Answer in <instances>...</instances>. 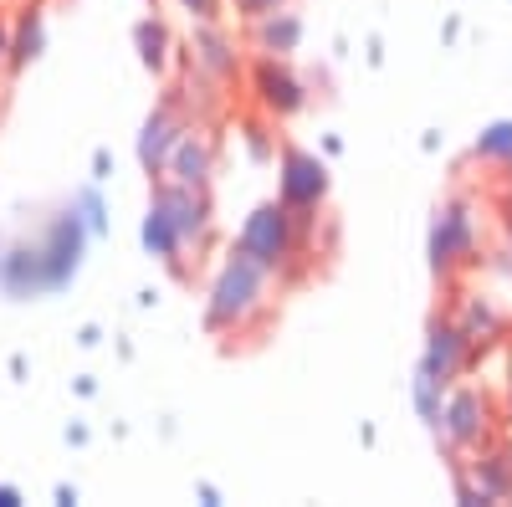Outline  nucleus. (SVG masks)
<instances>
[{
  "label": "nucleus",
  "mask_w": 512,
  "mask_h": 507,
  "mask_svg": "<svg viewBox=\"0 0 512 507\" xmlns=\"http://www.w3.org/2000/svg\"><path fill=\"white\" fill-rule=\"evenodd\" d=\"M82 231H88L82 216H57L52 231L36 246H16L11 257L0 262V287H6L11 298H36V292L67 287L77 262H82Z\"/></svg>",
  "instance_id": "obj_1"
},
{
  "label": "nucleus",
  "mask_w": 512,
  "mask_h": 507,
  "mask_svg": "<svg viewBox=\"0 0 512 507\" xmlns=\"http://www.w3.org/2000/svg\"><path fill=\"white\" fill-rule=\"evenodd\" d=\"M267 287H272V272L236 246L226 257V267H221V277H216V287H210V313H205L210 333L251 328L256 318L267 313Z\"/></svg>",
  "instance_id": "obj_2"
},
{
  "label": "nucleus",
  "mask_w": 512,
  "mask_h": 507,
  "mask_svg": "<svg viewBox=\"0 0 512 507\" xmlns=\"http://www.w3.org/2000/svg\"><path fill=\"white\" fill-rule=\"evenodd\" d=\"M303 221H313V216H297V210L277 195V200H267L256 216L241 226V251L246 257H256L272 277H282V272H292V262L303 257Z\"/></svg>",
  "instance_id": "obj_3"
},
{
  "label": "nucleus",
  "mask_w": 512,
  "mask_h": 507,
  "mask_svg": "<svg viewBox=\"0 0 512 507\" xmlns=\"http://www.w3.org/2000/svg\"><path fill=\"white\" fill-rule=\"evenodd\" d=\"M482 262V231H477V205L466 195H451L436 210L431 226V272L436 277H456V267Z\"/></svg>",
  "instance_id": "obj_4"
},
{
  "label": "nucleus",
  "mask_w": 512,
  "mask_h": 507,
  "mask_svg": "<svg viewBox=\"0 0 512 507\" xmlns=\"http://www.w3.org/2000/svg\"><path fill=\"white\" fill-rule=\"evenodd\" d=\"M492 420H497V415H492V395L477 390V385H466V390H456V395L446 400L441 436H446L451 451H482V446L497 436Z\"/></svg>",
  "instance_id": "obj_5"
},
{
  "label": "nucleus",
  "mask_w": 512,
  "mask_h": 507,
  "mask_svg": "<svg viewBox=\"0 0 512 507\" xmlns=\"http://www.w3.org/2000/svg\"><path fill=\"white\" fill-rule=\"evenodd\" d=\"M154 205L164 210L169 221H175V236H180V251H190V246H205V236H210V205H205V195L195 190V185H164L159 195H154Z\"/></svg>",
  "instance_id": "obj_6"
},
{
  "label": "nucleus",
  "mask_w": 512,
  "mask_h": 507,
  "mask_svg": "<svg viewBox=\"0 0 512 507\" xmlns=\"http://www.w3.org/2000/svg\"><path fill=\"white\" fill-rule=\"evenodd\" d=\"M472 344H466V333L456 318H436L431 323V344H425V359H420V374L436 379V385H451V379L472 364Z\"/></svg>",
  "instance_id": "obj_7"
},
{
  "label": "nucleus",
  "mask_w": 512,
  "mask_h": 507,
  "mask_svg": "<svg viewBox=\"0 0 512 507\" xmlns=\"http://www.w3.org/2000/svg\"><path fill=\"white\" fill-rule=\"evenodd\" d=\"M328 195V175H323V164L303 149H287L282 154V200L297 210V216H313V210L323 205Z\"/></svg>",
  "instance_id": "obj_8"
},
{
  "label": "nucleus",
  "mask_w": 512,
  "mask_h": 507,
  "mask_svg": "<svg viewBox=\"0 0 512 507\" xmlns=\"http://www.w3.org/2000/svg\"><path fill=\"white\" fill-rule=\"evenodd\" d=\"M251 82H256V103H262L272 118H292L297 108L308 103L303 82H297L287 67H277V62H262V67L251 72Z\"/></svg>",
  "instance_id": "obj_9"
},
{
  "label": "nucleus",
  "mask_w": 512,
  "mask_h": 507,
  "mask_svg": "<svg viewBox=\"0 0 512 507\" xmlns=\"http://www.w3.org/2000/svg\"><path fill=\"white\" fill-rule=\"evenodd\" d=\"M180 118H175V108H159L149 123H144V139H139V159H144V169L149 175H159V169H169V154H175V144H180Z\"/></svg>",
  "instance_id": "obj_10"
},
{
  "label": "nucleus",
  "mask_w": 512,
  "mask_h": 507,
  "mask_svg": "<svg viewBox=\"0 0 512 507\" xmlns=\"http://www.w3.org/2000/svg\"><path fill=\"white\" fill-rule=\"evenodd\" d=\"M210 164H216V149H210V139H205V134H180L175 154H169V175H175L180 185L205 190V180H210Z\"/></svg>",
  "instance_id": "obj_11"
},
{
  "label": "nucleus",
  "mask_w": 512,
  "mask_h": 507,
  "mask_svg": "<svg viewBox=\"0 0 512 507\" xmlns=\"http://www.w3.org/2000/svg\"><path fill=\"white\" fill-rule=\"evenodd\" d=\"M190 52H195V67H200V72H210L216 82H231V77L241 72V57H236V47H231L226 36H216V31H195Z\"/></svg>",
  "instance_id": "obj_12"
},
{
  "label": "nucleus",
  "mask_w": 512,
  "mask_h": 507,
  "mask_svg": "<svg viewBox=\"0 0 512 507\" xmlns=\"http://www.w3.org/2000/svg\"><path fill=\"white\" fill-rule=\"evenodd\" d=\"M456 323H461V333H466V344H472V349L497 344V333H502V313L487 298H466L461 313H456Z\"/></svg>",
  "instance_id": "obj_13"
},
{
  "label": "nucleus",
  "mask_w": 512,
  "mask_h": 507,
  "mask_svg": "<svg viewBox=\"0 0 512 507\" xmlns=\"http://www.w3.org/2000/svg\"><path fill=\"white\" fill-rule=\"evenodd\" d=\"M297 36H303V21H297L292 11H272V16H262V31H256L262 52H272V57L292 52V47H297Z\"/></svg>",
  "instance_id": "obj_14"
},
{
  "label": "nucleus",
  "mask_w": 512,
  "mask_h": 507,
  "mask_svg": "<svg viewBox=\"0 0 512 507\" xmlns=\"http://www.w3.org/2000/svg\"><path fill=\"white\" fill-rule=\"evenodd\" d=\"M144 246L154 251L159 262H180V236H175V221H169L159 205H149V221H144Z\"/></svg>",
  "instance_id": "obj_15"
},
{
  "label": "nucleus",
  "mask_w": 512,
  "mask_h": 507,
  "mask_svg": "<svg viewBox=\"0 0 512 507\" xmlns=\"http://www.w3.org/2000/svg\"><path fill=\"white\" fill-rule=\"evenodd\" d=\"M446 385H436V379H415V410H420V420H425V426H431V431H441V415H446V395H441Z\"/></svg>",
  "instance_id": "obj_16"
},
{
  "label": "nucleus",
  "mask_w": 512,
  "mask_h": 507,
  "mask_svg": "<svg viewBox=\"0 0 512 507\" xmlns=\"http://www.w3.org/2000/svg\"><path fill=\"white\" fill-rule=\"evenodd\" d=\"M477 159L512 169V123H497V129H487V134L477 139Z\"/></svg>",
  "instance_id": "obj_17"
},
{
  "label": "nucleus",
  "mask_w": 512,
  "mask_h": 507,
  "mask_svg": "<svg viewBox=\"0 0 512 507\" xmlns=\"http://www.w3.org/2000/svg\"><path fill=\"white\" fill-rule=\"evenodd\" d=\"M139 47H144V67H164V52H169V36H164V26H154V21H144L139 26Z\"/></svg>",
  "instance_id": "obj_18"
},
{
  "label": "nucleus",
  "mask_w": 512,
  "mask_h": 507,
  "mask_svg": "<svg viewBox=\"0 0 512 507\" xmlns=\"http://www.w3.org/2000/svg\"><path fill=\"white\" fill-rule=\"evenodd\" d=\"M36 47H41V16H26V26H21V41L11 47V67H26V62L36 57Z\"/></svg>",
  "instance_id": "obj_19"
},
{
  "label": "nucleus",
  "mask_w": 512,
  "mask_h": 507,
  "mask_svg": "<svg viewBox=\"0 0 512 507\" xmlns=\"http://www.w3.org/2000/svg\"><path fill=\"white\" fill-rule=\"evenodd\" d=\"M77 205H82V221H88V226L98 231V226H103V205H98V195H93V190H82V195H77Z\"/></svg>",
  "instance_id": "obj_20"
},
{
  "label": "nucleus",
  "mask_w": 512,
  "mask_h": 507,
  "mask_svg": "<svg viewBox=\"0 0 512 507\" xmlns=\"http://www.w3.org/2000/svg\"><path fill=\"white\" fill-rule=\"evenodd\" d=\"M236 6H241V16H251V21H262V16H272V11L282 6V0H236Z\"/></svg>",
  "instance_id": "obj_21"
},
{
  "label": "nucleus",
  "mask_w": 512,
  "mask_h": 507,
  "mask_svg": "<svg viewBox=\"0 0 512 507\" xmlns=\"http://www.w3.org/2000/svg\"><path fill=\"white\" fill-rule=\"evenodd\" d=\"M180 6H185L190 16H200V21H216V16H221V0H180Z\"/></svg>",
  "instance_id": "obj_22"
},
{
  "label": "nucleus",
  "mask_w": 512,
  "mask_h": 507,
  "mask_svg": "<svg viewBox=\"0 0 512 507\" xmlns=\"http://www.w3.org/2000/svg\"><path fill=\"white\" fill-rule=\"evenodd\" d=\"M0 507H16V492L11 487H0Z\"/></svg>",
  "instance_id": "obj_23"
},
{
  "label": "nucleus",
  "mask_w": 512,
  "mask_h": 507,
  "mask_svg": "<svg viewBox=\"0 0 512 507\" xmlns=\"http://www.w3.org/2000/svg\"><path fill=\"white\" fill-rule=\"evenodd\" d=\"M11 52V41H6V21H0V57H6Z\"/></svg>",
  "instance_id": "obj_24"
},
{
  "label": "nucleus",
  "mask_w": 512,
  "mask_h": 507,
  "mask_svg": "<svg viewBox=\"0 0 512 507\" xmlns=\"http://www.w3.org/2000/svg\"><path fill=\"white\" fill-rule=\"evenodd\" d=\"M507 426H512V379H507Z\"/></svg>",
  "instance_id": "obj_25"
}]
</instances>
